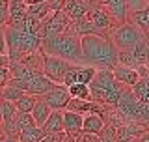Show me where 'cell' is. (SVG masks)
I'll use <instances>...</instances> for the list:
<instances>
[{"instance_id": "7a4b0ae2", "label": "cell", "mask_w": 149, "mask_h": 142, "mask_svg": "<svg viewBox=\"0 0 149 142\" xmlns=\"http://www.w3.org/2000/svg\"><path fill=\"white\" fill-rule=\"evenodd\" d=\"M82 54L84 64L97 69H114L118 65V47L108 36L88 34L82 36Z\"/></svg>"}, {"instance_id": "2e32d148", "label": "cell", "mask_w": 149, "mask_h": 142, "mask_svg": "<svg viewBox=\"0 0 149 142\" xmlns=\"http://www.w3.org/2000/svg\"><path fill=\"white\" fill-rule=\"evenodd\" d=\"M41 129L47 133H63V110H52L50 116L45 120Z\"/></svg>"}, {"instance_id": "83f0119b", "label": "cell", "mask_w": 149, "mask_h": 142, "mask_svg": "<svg viewBox=\"0 0 149 142\" xmlns=\"http://www.w3.org/2000/svg\"><path fill=\"white\" fill-rule=\"evenodd\" d=\"M118 64L129 65V67H140V64L136 62V58H134L132 49H123V51H118Z\"/></svg>"}, {"instance_id": "836d02e7", "label": "cell", "mask_w": 149, "mask_h": 142, "mask_svg": "<svg viewBox=\"0 0 149 142\" xmlns=\"http://www.w3.org/2000/svg\"><path fill=\"white\" fill-rule=\"evenodd\" d=\"M65 140V133H47L41 142H63Z\"/></svg>"}, {"instance_id": "6da1fadb", "label": "cell", "mask_w": 149, "mask_h": 142, "mask_svg": "<svg viewBox=\"0 0 149 142\" xmlns=\"http://www.w3.org/2000/svg\"><path fill=\"white\" fill-rule=\"evenodd\" d=\"M6 30V45L9 62H19L26 54L39 51L41 47V22L32 17H26L22 26H4Z\"/></svg>"}, {"instance_id": "cb8c5ba5", "label": "cell", "mask_w": 149, "mask_h": 142, "mask_svg": "<svg viewBox=\"0 0 149 142\" xmlns=\"http://www.w3.org/2000/svg\"><path fill=\"white\" fill-rule=\"evenodd\" d=\"M69 90V96L71 97H78V99H91V92H90V84H84V82H74L71 86H67Z\"/></svg>"}, {"instance_id": "ac0fdd59", "label": "cell", "mask_w": 149, "mask_h": 142, "mask_svg": "<svg viewBox=\"0 0 149 142\" xmlns=\"http://www.w3.org/2000/svg\"><path fill=\"white\" fill-rule=\"evenodd\" d=\"M127 21L134 22L138 28H142L146 34H149V6L142 8V9H134V11H129Z\"/></svg>"}, {"instance_id": "8992f818", "label": "cell", "mask_w": 149, "mask_h": 142, "mask_svg": "<svg viewBox=\"0 0 149 142\" xmlns=\"http://www.w3.org/2000/svg\"><path fill=\"white\" fill-rule=\"evenodd\" d=\"M88 19L91 21L93 25V30H95V34H101V36H108L114 32V28L119 25L118 21L114 19V15L106 9L102 4H93V8L90 9V13H88Z\"/></svg>"}, {"instance_id": "60d3db41", "label": "cell", "mask_w": 149, "mask_h": 142, "mask_svg": "<svg viewBox=\"0 0 149 142\" xmlns=\"http://www.w3.org/2000/svg\"><path fill=\"white\" fill-rule=\"evenodd\" d=\"M146 65H147V69H149V62H147V64H146Z\"/></svg>"}, {"instance_id": "f1b7e54d", "label": "cell", "mask_w": 149, "mask_h": 142, "mask_svg": "<svg viewBox=\"0 0 149 142\" xmlns=\"http://www.w3.org/2000/svg\"><path fill=\"white\" fill-rule=\"evenodd\" d=\"M93 142H118V140H116L114 127H110V125H106V124H104L102 131L95 136V140H93Z\"/></svg>"}, {"instance_id": "9a60e30c", "label": "cell", "mask_w": 149, "mask_h": 142, "mask_svg": "<svg viewBox=\"0 0 149 142\" xmlns=\"http://www.w3.org/2000/svg\"><path fill=\"white\" fill-rule=\"evenodd\" d=\"M104 127V120L101 114L95 112H88L84 114V122H82V133H90V135H99Z\"/></svg>"}, {"instance_id": "1f68e13d", "label": "cell", "mask_w": 149, "mask_h": 142, "mask_svg": "<svg viewBox=\"0 0 149 142\" xmlns=\"http://www.w3.org/2000/svg\"><path fill=\"white\" fill-rule=\"evenodd\" d=\"M9 17V0H0V26H6Z\"/></svg>"}, {"instance_id": "e0dca14e", "label": "cell", "mask_w": 149, "mask_h": 142, "mask_svg": "<svg viewBox=\"0 0 149 142\" xmlns=\"http://www.w3.org/2000/svg\"><path fill=\"white\" fill-rule=\"evenodd\" d=\"M50 112H52V108L49 107V103H47L43 97H37L36 105H34V108H32V118H34L36 125H39V127L43 125L45 120L50 116Z\"/></svg>"}, {"instance_id": "277c9868", "label": "cell", "mask_w": 149, "mask_h": 142, "mask_svg": "<svg viewBox=\"0 0 149 142\" xmlns=\"http://www.w3.org/2000/svg\"><path fill=\"white\" fill-rule=\"evenodd\" d=\"M123 88L125 84H121L110 69H97L95 77L90 82L91 99L106 107H116Z\"/></svg>"}, {"instance_id": "52a82bcc", "label": "cell", "mask_w": 149, "mask_h": 142, "mask_svg": "<svg viewBox=\"0 0 149 142\" xmlns=\"http://www.w3.org/2000/svg\"><path fill=\"white\" fill-rule=\"evenodd\" d=\"M71 25V19L69 15L63 11V9H56V11L49 13L43 21H41V37L47 39V37H54L58 34L65 32Z\"/></svg>"}, {"instance_id": "7402d4cb", "label": "cell", "mask_w": 149, "mask_h": 142, "mask_svg": "<svg viewBox=\"0 0 149 142\" xmlns=\"http://www.w3.org/2000/svg\"><path fill=\"white\" fill-rule=\"evenodd\" d=\"M71 28L74 32H77L78 36H88V34H95V30H93V25L91 21L86 17H80V19H74V21H71Z\"/></svg>"}, {"instance_id": "484cf974", "label": "cell", "mask_w": 149, "mask_h": 142, "mask_svg": "<svg viewBox=\"0 0 149 142\" xmlns=\"http://www.w3.org/2000/svg\"><path fill=\"white\" fill-rule=\"evenodd\" d=\"M97 73V67L88 64H78V75H77V82H84V84H90L93 77Z\"/></svg>"}, {"instance_id": "d6986e66", "label": "cell", "mask_w": 149, "mask_h": 142, "mask_svg": "<svg viewBox=\"0 0 149 142\" xmlns=\"http://www.w3.org/2000/svg\"><path fill=\"white\" fill-rule=\"evenodd\" d=\"M45 136V131L41 129L39 125H30V127H24V129L19 131V142H41V138Z\"/></svg>"}, {"instance_id": "4dcf8cb0", "label": "cell", "mask_w": 149, "mask_h": 142, "mask_svg": "<svg viewBox=\"0 0 149 142\" xmlns=\"http://www.w3.org/2000/svg\"><path fill=\"white\" fill-rule=\"evenodd\" d=\"M77 75H78V64H73L71 67L67 69V73H65V77H63V86H71V84L77 82Z\"/></svg>"}, {"instance_id": "4fadbf2b", "label": "cell", "mask_w": 149, "mask_h": 142, "mask_svg": "<svg viewBox=\"0 0 149 142\" xmlns=\"http://www.w3.org/2000/svg\"><path fill=\"white\" fill-rule=\"evenodd\" d=\"M99 4H102V6L108 9L119 25L127 21V17H129V0H99Z\"/></svg>"}, {"instance_id": "f546056e", "label": "cell", "mask_w": 149, "mask_h": 142, "mask_svg": "<svg viewBox=\"0 0 149 142\" xmlns=\"http://www.w3.org/2000/svg\"><path fill=\"white\" fill-rule=\"evenodd\" d=\"M34 124H36V122H34V118H32V112H19V114H17V127H19V131L24 129V127L34 125Z\"/></svg>"}, {"instance_id": "ab89813d", "label": "cell", "mask_w": 149, "mask_h": 142, "mask_svg": "<svg viewBox=\"0 0 149 142\" xmlns=\"http://www.w3.org/2000/svg\"><path fill=\"white\" fill-rule=\"evenodd\" d=\"M0 125H2V101H0Z\"/></svg>"}, {"instance_id": "d4e9b609", "label": "cell", "mask_w": 149, "mask_h": 142, "mask_svg": "<svg viewBox=\"0 0 149 142\" xmlns=\"http://www.w3.org/2000/svg\"><path fill=\"white\" fill-rule=\"evenodd\" d=\"M37 97H39V96H32V93H26V92H24V93H22V96L15 101L17 110H19V112H32V108H34Z\"/></svg>"}, {"instance_id": "e575fe53", "label": "cell", "mask_w": 149, "mask_h": 142, "mask_svg": "<svg viewBox=\"0 0 149 142\" xmlns=\"http://www.w3.org/2000/svg\"><path fill=\"white\" fill-rule=\"evenodd\" d=\"M0 54H8V45H6V30L0 26Z\"/></svg>"}, {"instance_id": "30bf717a", "label": "cell", "mask_w": 149, "mask_h": 142, "mask_svg": "<svg viewBox=\"0 0 149 142\" xmlns=\"http://www.w3.org/2000/svg\"><path fill=\"white\" fill-rule=\"evenodd\" d=\"M93 4H97L95 0H65L63 11L69 15L71 21H74V19L86 17L90 13V9L93 8Z\"/></svg>"}, {"instance_id": "9c48e42d", "label": "cell", "mask_w": 149, "mask_h": 142, "mask_svg": "<svg viewBox=\"0 0 149 142\" xmlns=\"http://www.w3.org/2000/svg\"><path fill=\"white\" fill-rule=\"evenodd\" d=\"M43 97L47 103H49V107L52 108V110H65L67 108V103L71 96H69V90L67 86H63V84H58V86H54L52 90H49L47 93H43Z\"/></svg>"}, {"instance_id": "7bdbcfd3", "label": "cell", "mask_w": 149, "mask_h": 142, "mask_svg": "<svg viewBox=\"0 0 149 142\" xmlns=\"http://www.w3.org/2000/svg\"><path fill=\"white\" fill-rule=\"evenodd\" d=\"M147 2H149V0H147Z\"/></svg>"}, {"instance_id": "f35d334b", "label": "cell", "mask_w": 149, "mask_h": 142, "mask_svg": "<svg viewBox=\"0 0 149 142\" xmlns=\"http://www.w3.org/2000/svg\"><path fill=\"white\" fill-rule=\"evenodd\" d=\"M6 136H8V135H6V131H4V127L0 125V142H2L4 138H6Z\"/></svg>"}, {"instance_id": "b9f144b4", "label": "cell", "mask_w": 149, "mask_h": 142, "mask_svg": "<svg viewBox=\"0 0 149 142\" xmlns=\"http://www.w3.org/2000/svg\"><path fill=\"white\" fill-rule=\"evenodd\" d=\"M95 2H99V0H95Z\"/></svg>"}, {"instance_id": "44dd1931", "label": "cell", "mask_w": 149, "mask_h": 142, "mask_svg": "<svg viewBox=\"0 0 149 142\" xmlns=\"http://www.w3.org/2000/svg\"><path fill=\"white\" fill-rule=\"evenodd\" d=\"M49 13H52V8H50L49 0H45V2H41V4H36V6H28V17L36 19V21H39V22L43 21Z\"/></svg>"}, {"instance_id": "d590c367", "label": "cell", "mask_w": 149, "mask_h": 142, "mask_svg": "<svg viewBox=\"0 0 149 142\" xmlns=\"http://www.w3.org/2000/svg\"><path fill=\"white\" fill-rule=\"evenodd\" d=\"M138 140H140V142H149V129L143 131V133L138 136Z\"/></svg>"}, {"instance_id": "5b68a950", "label": "cell", "mask_w": 149, "mask_h": 142, "mask_svg": "<svg viewBox=\"0 0 149 142\" xmlns=\"http://www.w3.org/2000/svg\"><path fill=\"white\" fill-rule=\"evenodd\" d=\"M149 34L138 28L134 22L130 21H125L118 25L114 28V32L110 34V39L114 41V45L118 47V51H123V49H134L142 39H147Z\"/></svg>"}, {"instance_id": "4316f807", "label": "cell", "mask_w": 149, "mask_h": 142, "mask_svg": "<svg viewBox=\"0 0 149 142\" xmlns=\"http://www.w3.org/2000/svg\"><path fill=\"white\" fill-rule=\"evenodd\" d=\"M22 93H24V92H22L21 88L13 86V84H6L4 88H0V99H4V101H13V103H15Z\"/></svg>"}, {"instance_id": "74e56055", "label": "cell", "mask_w": 149, "mask_h": 142, "mask_svg": "<svg viewBox=\"0 0 149 142\" xmlns=\"http://www.w3.org/2000/svg\"><path fill=\"white\" fill-rule=\"evenodd\" d=\"M2 142H19V138H17V136H6Z\"/></svg>"}, {"instance_id": "3957f363", "label": "cell", "mask_w": 149, "mask_h": 142, "mask_svg": "<svg viewBox=\"0 0 149 142\" xmlns=\"http://www.w3.org/2000/svg\"><path fill=\"white\" fill-rule=\"evenodd\" d=\"M39 53L43 54H54L60 58H65L73 64H84V54H82V37L77 32L69 28L62 34L54 36V37H47L41 41Z\"/></svg>"}, {"instance_id": "5bb4252c", "label": "cell", "mask_w": 149, "mask_h": 142, "mask_svg": "<svg viewBox=\"0 0 149 142\" xmlns=\"http://www.w3.org/2000/svg\"><path fill=\"white\" fill-rule=\"evenodd\" d=\"M112 73H114V77L118 79L121 84H125V86H134V84L140 80L138 67H129V65L118 64L114 69H112Z\"/></svg>"}, {"instance_id": "ba28073f", "label": "cell", "mask_w": 149, "mask_h": 142, "mask_svg": "<svg viewBox=\"0 0 149 142\" xmlns=\"http://www.w3.org/2000/svg\"><path fill=\"white\" fill-rule=\"evenodd\" d=\"M73 62H69L65 58H60V56H54V54H43V73L47 79H50L56 84L63 82V77Z\"/></svg>"}, {"instance_id": "8fae6325", "label": "cell", "mask_w": 149, "mask_h": 142, "mask_svg": "<svg viewBox=\"0 0 149 142\" xmlns=\"http://www.w3.org/2000/svg\"><path fill=\"white\" fill-rule=\"evenodd\" d=\"M28 17V6L24 0H9V17L6 26H22Z\"/></svg>"}, {"instance_id": "8d00e7d4", "label": "cell", "mask_w": 149, "mask_h": 142, "mask_svg": "<svg viewBox=\"0 0 149 142\" xmlns=\"http://www.w3.org/2000/svg\"><path fill=\"white\" fill-rule=\"evenodd\" d=\"M41 2H45V0H24L26 6H36V4H41Z\"/></svg>"}, {"instance_id": "d6a6232c", "label": "cell", "mask_w": 149, "mask_h": 142, "mask_svg": "<svg viewBox=\"0 0 149 142\" xmlns=\"http://www.w3.org/2000/svg\"><path fill=\"white\" fill-rule=\"evenodd\" d=\"M11 79V73H9V65H0V88H4Z\"/></svg>"}, {"instance_id": "7c38bea8", "label": "cell", "mask_w": 149, "mask_h": 142, "mask_svg": "<svg viewBox=\"0 0 149 142\" xmlns=\"http://www.w3.org/2000/svg\"><path fill=\"white\" fill-rule=\"evenodd\" d=\"M82 122H84V114L65 108L63 110V133L71 135V136H78L82 133Z\"/></svg>"}, {"instance_id": "ffe728a7", "label": "cell", "mask_w": 149, "mask_h": 142, "mask_svg": "<svg viewBox=\"0 0 149 142\" xmlns=\"http://www.w3.org/2000/svg\"><path fill=\"white\" fill-rule=\"evenodd\" d=\"M134 97L142 103H149V75L147 77H140V80L134 86H130Z\"/></svg>"}, {"instance_id": "603a6c76", "label": "cell", "mask_w": 149, "mask_h": 142, "mask_svg": "<svg viewBox=\"0 0 149 142\" xmlns=\"http://www.w3.org/2000/svg\"><path fill=\"white\" fill-rule=\"evenodd\" d=\"M132 53H134V58H136V62L140 65H146L149 62V37L140 41V43L132 49Z\"/></svg>"}]
</instances>
